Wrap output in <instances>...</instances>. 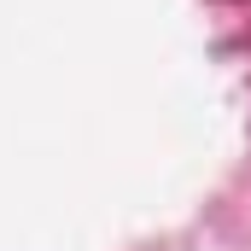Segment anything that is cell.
<instances>
[{
    "instance_id": "1",
    "label": "cell",
    "mask_w": 251,
    "mask_h": 251,
    "mask_svg": "<svg viewBox=\"0 0 251 251\" xmlns=\"http://www.w3.org/2000/svg\"><path fill=\"white\" fill-rule=\"evenodd\" d=\"M216 12H234V18H216V24H234L216 35V53H251V0H210Z\"/></svg>"
}]
</instances>
